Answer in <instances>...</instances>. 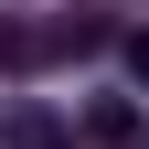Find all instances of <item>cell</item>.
<instances>
[{
    "mask_svg": "<svg viewBox=\"0 0 149 149\" xmlns=\"http://www.w3.org/2000/svg\"><path fill=\"white\" fill-rule=\"evenodd\" d=\"M43 43H53V53H107V43H117V32H107L96 11H64V22H53Z\"/></svg>",
    "mask_w": 149,
    "mask_h": 149,
    "instance_id": "cell-4",
    "label": "cell"
},
{
    "mask_svg": "<svg viewBox=\"0 0 149 149\" xmlns=\"http://www.w3.org/2000/svg\"><path fill=\"white\" fill-rule=\"evenodd\" d=\"M74 128L53 117V107H0V149H64Z\"/></svg>",
    "mask_w": 149,
    "mask_h": 149,
    "instance_id": "cell-2",
    "label": "cell"
},
{
    "mask_svg": "<svg viewBox=\"0 0 149 149\" xmlns=\"http://www.w3.org/2000/svg\"><path fill=\"white\" fill-rule=\"evenodd\" d=\"M85 139H96V149H149V117L128 96H96V107H85Z\"/></svg>",
    "mask_w": 149,
    "mask_h": 149,
    "instance_id": "cell-1",
    "label": "cell"
},
{
    "mask_svg": "<svg viewBox=\"0 0 149 149\" xmlns=\"http://www.w3.org/2000/svg\"><path fill=\"white\" fill-rule=\"evenodd\" d=\"M43 32H32V22H11V11H0V74H32V64H43Z\"/></svg>",
    "mask_w": 149,
    "mask_h": 149,
    "instance_id": "cell-3",
    "label": "cell"
},
{
    "mask_svg": "<svg viewBox=\"0 0 149 149\" xmlns=\"http://www.w3.org/2000/svg\"><path fill=\"white\" fill-rule=\"evenodd\" d=\"M128 74H139V85H149V32H128Z\"/></svg>",
    "mask_w": 149,
    "mask_h": 149,
    "instance_id": "cell-5",
    "label": "cell"
}]
</instances>
